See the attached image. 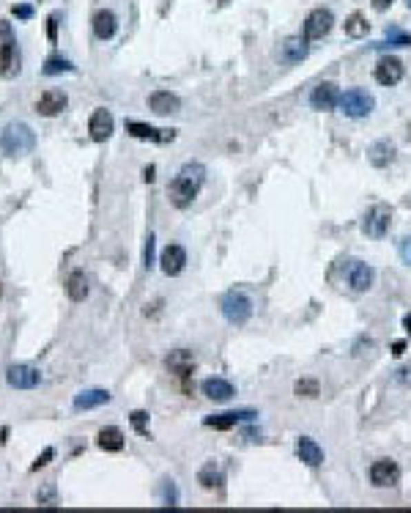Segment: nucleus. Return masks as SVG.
I'll use <instances>...</instances> for the list:
<instances>
[{
	"mask_svg": "<svg viewBox=\"0 0 411 513\" xmlns=\"http://www.w3.org/2000/svg\"><path fill=\"white\" fill-rule=\"evenodd\" d=\"M390 225H392V211H390V206L387 204L370 206L368 214H365V220H362V231H365L368 236H373V239L387 236Z\"/></svg>",
	"mask_w": 411,
	"mask_h": 513,
	"instance_id": "obj_6",
	"label": "nucleus"
},
{
	"mask_svg": "<svg viewBox=\"0 0 411 513\" xmlns=\"http://www.w3.org/2000/svg\"><path fill=\"white\" fill-rule=\"evenodd\" d=\"M19 69H22V55H19L14 28L8 19H0V77L11 80L19 75Z\"/></svg>",
	"mask_w": 411,
	"mask_h": 513,
	"instance_id": "obj_3",
	"label": "nucleus"
},
{
	"mask_svg": "<svg viewBox=\"0 0 411 513\" xmlns=\"http://www.w3.org/2000/svg\"><path fill=\"white\" fill-rule=\"evenodd\" d=\"M36 503L44 505V508H55V505H58V492H55V486H52V483H44V486L36 492Z\"/></svg>",
	"mask_w": 411,
	"mask_h": 513,
	"instance_id": "obj_31",
	"label": "nucleus"
},
{
	"mask_svg": "<svg viewBox=\"0 0 411 513\" xmlns=\"http://www.w3.org/2000/svg\"><path fill=\"white\" fill-rule=\"evenodd\" d=\"M345 278H348L351 291H357V294H362V291H368L373 286V269L368 264H362V261H354L348 267V275Z\"/></svg>",
	"mask_w": 411,
	"mask_h": 513,
	"instance_id": "obj_16",
	"label": "nucleus"
},
{
	"mask_svg": "<svg viewBox=\"0 0 411 513\" xmlns=\"http://www.w3.org/2000/svg\"><path fill=\"white\" fill-rule=\"evenodd\" d=\"M66 297L72 302H83L88 297V278L83 269H74L69 278H66Z\"/></svg>",
	"mask_w": 411,
	"mask_h": 513,
	"instance_id": "obj_22",
	"label": "nucleus"
},
{
	"mask_svg": "<svg viewBox=\"0 0 411 513\" xmlns=\"http://www.w3.org/2000/svg\"><path fill=\"white\" fill-rule=\"evenodd\" d=\"M0 148L8 157H25L36 148V135L25 121H8L0 132Z\"/></svg>",
	"mask_w": 411,
	"mask_h": 513,
	"instance_id": "obj_2",
	"label": "nucleus"
},
{
	"mask_svg": "<svg viewBox=\"0 0 411 513\" xmlns=\"http://www.w3.org/2000/svg\"><path fill=\"white\" fill-rule=\"evenodd\" d=\"M165 503H168V505H176V503H179V497H176V486H173V481H165Z\"/></svg>",
	"mask_w": 411,
	"mask_h": 513,
	"instance_id": "obj_38",
	"label": "nucleus"
},
{
	"mask_svg": "<svg viewBox=\"0 0 411 513\" xmlns=\"http://www.w3.org/2000/svg\"><path fill=\"white\" fill-rule=\"evenodd\" d=\"M337 102H340V91L334 83H321L310 97V104L315 110H332V107H337Z\"/></svg>",
	"mask_w": 411,
	"mask_h": 513,
	"instance_id": "obj_18",
	"label": "nucleus"
},
{
	"mask_svg": "<svg viewBox=\"0 0 411 513\" xmlns=\"http://www.w3.org/2000/svg\"><path fill=\"white\" fill-rule=\"evenodd\" d=\"M74 66H72V61H66V58H61V55H52V58H47L44 61V75L47 77H52V75H63V72H72Z\"/></svg>",
	"mask_w": 411,
	"mask_h": 513,
	"instance_id": "obj_30",
	"label": "nucleus"
},
{
	"mask_svg": "<svg viewBox=\"0 0 411 513\" xmlns=\"http://www.w3.org/2000/svg\"><path fill=\"white\" fill-rule=\"evenodd\" d=\"M203 396L206 398H211V401H228V398L236 396V390H233V385H230L228 379H206Z\"/></svg>",
	"mask_w": 411,
	"mask_h": 513,
	"instance_id": "obj_25",
	"label": "nucleus"
},
{
	"mask_svg": "<svg viewBox=\"0 0 411 513\" xmlns=\"http://www.w3.org/2000/svg\"><path fill=\"white\" fill-rule=\"evenodd\" d=\"M222 308V316L230 321V324H244L250 316H252V300L244 294V291H228L219 302Z\"/></svg>",
	"mask_w": 411,
	"mask_h": 513,
	"instance_id": "obj_4",
	"label": "nucleus"
},
{
	"mask_svg": "<svg viewBox=\"0 0 411 513\" xmlns=\"http://www.w3.org/2000/svg\"><path fill=\"white\" fill-rule=\"evenodd\" d=\"M159 267H162V272H165L168 278L181 275L184 267H187V250H184L181 244H168V247L162 250V255H159Z\"/></svg>",
	"mask_w": 411,
	"mask_h": 513,
	"instance_id": "obj_9",
	"label": "nucleus"
},
{
	"mask_svg": "<svg viewBox=\"0 0 411 513\" xmlns=\"http://www.w3.org/2000/svg\"><path fill=\"white\" fill-rule=\"evenodd\" d=\"M129 420H132V425L140 436H148V412H132Z\"/></svg>",
	"mask_w": 411,
	"mask_h": 513,
	"instance_id": "obj_33",
	"label": "nucleus"
},
{
	"mask_svg": "<svg viewBox=\"0 0 411 513\" xmlns=\"http://www.w3.org/2000/svg\"><path fill=\"white\" fill-rule=\"evenodd\" d=\"M283 52L291 64H299L302 58H308V47H305V39H288L283 44Z\"/></svg>",
	"mask_w": 411,
	"mask_h": 513,
	"instance_id": "obj_28",
	"label": "nucleus"
},
{
	"mask_svg": "<svg viewBox=\"0 0 411 513\" xmlns=\"http://www.w3.org/2000/svg\"><path fill=\"white\" fill-rule=\"evenodd\" d=\"M373 97L368 94V91H362V88H348L345 94H340V102H337V107L348 115V118H365L370 110H373Z\"/></svg>",
	"mask_w": 411,
	"mask_h": 513,
	"instance_id": "obj_5",
	"label": "nucleus"
},
{
	"mask_svg": "<svg viewBox=\"0 0 411 513\" xmlns=\"http://www.w3.org/2000/svg\"><path fill=\"white\" fill-rule=\"evenodd\" d=\"M332 25H334V17H332L329 8H315V11H310L308 19H305V41H318V39H323V36L332 30Z\"/></svg>",
	"mask_w": 411,
	"mask_h": 513,
	"instance_id": "obj_8",
	"label": "nucleus"
},
{
	"mask_svg": "<svg viewBox=\"0 0 411 513\" xmlns=\"http://www.w3.org/2000/svg\"><path fill=\"white\" fill-rule=\"evenodd\" d=\"M343 28H345V36L359 39V36H365V33H368V28H370V25H368V19H365L362 14H351V17L345 19V25H343Z\"/></svg>",
	"mask_w": 411,
	"mask_h": 513,
	"instance_id": "obj_29",
	"label": "nucleus"
},
{
	"mask_svg": "<svg viewBox=\"0 0 411 513\" xmlns=\"http://www.w3.org/2000/svg\"><path fill=\"white\" fill-rule=\"evenodd\" d=\"M401 258L411 267V236H406V239L401 242Z\"/></svg>",
	"mask_w": 411,
	"mask_h": 513,
	"instance_id": "obj_40",
	"label": "nucleus"
},
{
	"mask_svg": "<svg viewBox=\"0 0 411 513\" xmlns=\"http://www.w3.org/2000/svg\"><path fill=\"white\" fill-rule=\"evenodd\" d=\"M401 478V470L392 458H381L370 467V483L379 486V489H387V486H395Z\"/></svg>",
	"mask_w": 411,
	"mask_h": 513,
	"instance_id": "obj_10",
	"label": "nucleus"
},
{
	"mask_svg": "<svg viewBox=\"0 0 411 513\" xmlns=\"http://www.w3.org/2000/svg\"><path fill=\"white\" fill-rule=\"evenodd\" d=\"M252 417H255V412H222V414L206 417L203 423L208 428H214V431H228V428H233L239 420H252Z\"/></svg>",
	"mask_w": 411,
	"mask_h": 513,
	"instance_id": "obj_19",
	"label": "nucleus"
},
{
	"mask_svg": "<svg viewBox=\"0 0 411 513\" xmlns=\"http://www.w3.org/2000/svg\"><path fill=\"white\" fill-rule=\"evenodd\" d=\"M398 382H401V385H411V365L398 371Z\"/></svg>",
	"mask_w": 411,
	"mask_h": 513,
	"instance_id": "obj_41",
	"label": "nucleus"
},
{
	"mask_svg": "<svg viewBox=\"0 0 411 513\" xmlns=\"http://www.w3.org/2000/svg\"><path fill=\"white\" fill-rule=\"evenodd\" d=\"M52 456H55V447H44V453H41V456H39V458L33 461V467H30V470L36 472V470H41V467H47V464L52 461Z\"/></svg>",
	"mask_w": 411,
	"mask_h": 513,
	"instance_id": "obj_36",
	"label": "nucleus"
},
{
	"mask_svg": "<svg viewBox=\"0 0 411 513\" xmlns=\"http://www.w3.org/2000/svg\"><path fill=\"white\" fill-rule=\"evenodd\" d=\"M203 182H206L203 165H201V162H187V165L176 173V179L170 182V187H168L170 204L176 206V209H187V206L198 198Z\"/></svg>",
	"mask_w": 411,
	"mask_h": 513,
	"instance_id": "obj_1",
	"label": "nucleus"
},
{
	"mask_svg": "<svg viewBox=\"0 0 411 513\" xmlns=\"http://www.w3.org/2000/svg\"><path fill=\"white\" fill-rule=\"evenodd\" d=\"M297 396L302 398H315L318 396V382H312V379H302V382H297Z\"/></svg>",
	"mask_w": 411,
	"mask_h": 513,
	"instance_id": "obj_35",
	"label": "nucleus"
},
{
	"mask_svg": "<svg viewBox=\"0 0 411 513\" xmlns=\"http://www.w3.org/2000/svg\"><path fill=\"white\" fill-rule=\"evenodd\" d=\"M146 182H154V168H146Z\"/></svg>",
	"mask_w": 411,
	"mask_h": 513,
	"instance_id": "obj_44",
	"label": "nucleus"
},
{
	"mask_svg": "<svg viewBox=\"0 0 411 513\" xmlns=\"http://www.w3.org/2000/svg\"><path fill=\"white\" fill-rule=\"evenodd\" d=\"M110 393L107 390H83L74 396V409L77 412H86V409H97V407H104L110 404Z\"/></svg>",
	"mask_w": 411,
	"mask_h": 513,
	"instance_id": "obj_20",
	"label": "nucleus"
},
{
	"mask_svg": "<svg viewBox=\"0 0 411 513\" xmlns=\"http://www.w3.org/2000/svg\"><path fill=\"white\" fill-rule=\"evenodd\" d=\"M126 132L137 140H154V143H170L176 137L173 129H157V126H148L140 121H126Z\"/></svg>",
	"mask_w": 411,
	"mask_h": 513,
	"instance_id": "obj_11",
	"label": "nucleus"
},
{
	"mask_svg": "<svg viewBox=\"0 0 411 513\" xmlns=\"http://www.w3.org/2000/svg\"><path fill=\"white\" fill-rule=\"evenodd\" d=\"M91 25H94V36H97V39L110 41V39L115 36V30H118V17H115L110 8H102V11L94 14Z\"/></svg>",
	"mask_w": 411,
	"mask_h": 513,
	"instance_id": "obj_17",
	"label": "nucleus"
},
{
	"mask_svg": "<svg viewBox=\"0 0 411 513\" xmlns=\"http://www.w3.org/2000/svg\"><path fill=\"white\" fill-rule=\"evenodd\" d=\"M406 3H409V8H411V0H406Z\"/></svg>",
	"mask_w": 411,
	"mask_h": 513,
	"instance_id": "obj_47",
	"label": "nucleus"
},
{
	"mask_svg": "<svg viewBox=\"0 0 411 513\" xmlns=\"http://www.w3.org/2000/svg\"><path fill=\"white\" fill-rule=\"evenodd\" d=\"M390 6H392V0H373V8L376 11H387Z\"/></svg>",
	"mask_w": 411,
	"mask_h": 513,
	"instance_id": "obj_42",
	"label": "nucleus"
},
{
	"mask_svg": "<svg viewBox=\"0 0 411 513\" xmlns=\"http://www.w3.org/2000/svg\"><path fill=\"white\" fill-rule=\"evenodd\" d=\"M387 39H390V44H395V47H409L411 44V36L409 33H403L401 28H390V30H387Z\"/></svg>",
	"mask_w": 411,
	"mask_h": 513,
	"instance_id": "obj_34",
	"label": "nucleus"
},
{
	"mask_svg": "<svg viewBox=\"0 0 411 513\" xmlns=\"http://www.w3.org/2000/svg\"><path fill=\"white\" fill-rule=\"evenodd\" d=\"M112 126H115V121H112V113H110V110L99 107V110H94V113H91V121H88L91 140L104 143V140L112 135Z\"/></svg>",
	"mask_w": 411,
	"mask_h": 513,
	"instance_id": "obj_14",
	"label": "nucleus"
},
{
	"mask_svg": "<svg viewBox=\"0 0 411 513\" xmlns=\"http://www.w3.org/2000/svg\"><path fill=\"white\" fill-rule=\"evenodd\" d=\"M392 349H395V351H392V354H403V349H406V343H403V340H398V343H395V346H392Z\"/></svg>",
	"mask_w": 411,
	"mask_h": 513,
	"instance_id": "obj_43",
	"label": "nucleus"
},
{
	"mask_svg": "<svg viewBox=\"0 0 411 513\" xmlns=\"http://www.w3.org/2000/svg\"><path fill=\"white\" fill-rule=\"evenodd\" d=\"M0 297H3V283H0Z\"/></svg>",
	"mask_w": 411,
	"mask_h": 513,
	"instance_id": "obj_46",
	"label": "nucleus"
},
{
	"mask_svg": "<svg viewBox=\"0 0 411 513\" xmlns=\"http://www.w3.org/2000/svg\"><path fill=\"white\" fill-rule=\"evenodd\" d=\"M198 481H201V486H203V489L214 492V489H219V486H222V472L214 467V461H208L203 470L198 472Z\"/></svg>",
	"mask_w": 411,
	"mask_h": 513,
	"instance_id": "obj_27",
	"label": "nucleus"
},
{
	"mask_svg": "<svg viewBox=\"0 0 411 513\" xmlns=\"http://www.w3.org/2000/svg\"><path fill=\"white\" fill-rule=\"evenodd\" d=\"M376 80L381 86H398L403 80V64L398 58H381L376 64Z\"/></svg>",
	"mask_w": 411,
	"mask_h": 513,
	"instance_id": "obj_15",
	"label": "nucleus"
},
{
	"mask_svg": "<svg viewBox=\"0 0 411 513\" xmlns=\"http://www.w3.org/2000/svg\"><path fill=\"white\" fill-rule=\"evenodd\" d=\"M47 36H50V41L58 39V14H52V17L47 19Z\"/></svg>",
	"mask_w": 411,
	"mask_h": 513,
	"instance_id": "obj_39",
	"label": "nucleus"
},
{
	"mask_svg": "<svg viewBox=\"0 0 411 513\" xmlns=\"http://www.w3.org/2000/svg\"><path fill=\"white\" fill-rule=\"evenodd\" d=\"M165 365H168V371L176 374L179 379H187V376L195 371V354L187 351V349H176V351H170V354L165 357Z\"/></svg>",
	"mask_w": 411,
	"mask_h": 513,
	"instance_id": "obj_13",
	"label": "nucleus"
},
{
	"mask_svg": "<svg viewBox=\"0 0 411 513\" xmlns=\"http://www.w3.org/2000/svg\"><path fill=\"white\" fill-rule=\"evenodd\" d=\"M6 382H8V387H14V390H33V387H39L41 374H39L33 365L17 362V365H8Z\"/></svg>",
	"mask_w": 411,
	"mask_h": 513,
	"instance_id": "obj_7",
	"label": "nucleus"
},
{
	"mask_svg": "<svg viewBox=\"0 0 411 513\" xmlns=\"http://www.w3.org/2000/svg\"><path fill=\"white\" fill-rule=\"evenodd\" d=\"M66 104H69V97H66L63 91L50 88V91H44V94L39 97V102H36V113H39V115H44V118H52V115L63 113V110H66Z\"/></svg>",
	"mask_w": 411,
	"mask_h": 513,
	"instance_id": "obj_12",
	"label": "nucleus"
},
{
	"mask_svg": "<svg viewBox=\"0 0 411 513\" xmlns=\"http://www.w3.org/2000/svg\"><path fill=\"white\" fill-rule=\"evenodd\" d=\"M368 157H370V162H373L376 168H384V165H390V162H392L395 148H392L387 140H381V143H376V146L368 151Z\"/></svg>",
	"mask_w": 411,
	"mask_h": 513,
	"instance_id": "obj_26",
	"label": "nucleus"
},
{
	"mask_svg": "<svg viewBox=\"0 0 411 513\" xmlns=\"http://www.w3.org/2000/svg\"><path fill=\"white\" fill-rule=\"evenodd\" d=\"M97 445L102 447L104 453H118L123 450V431L115 428V425H107L97 434Z\"/></svg>",
	"mask_w": 411,
	"mask_h": 513,
	"instance_id": "obj_24",
	"label": "nucleus"
},
{
	"mask_svg": "<svg viewBox=\"0 0 411 513\" xmlns=\"http://www.w3.org/2000/svg\"><path fill=\"white\" fill-rule=\"evenodd\" d=\"M148 107L154 113H159V115H168V113H176L181 107V99L176 94H170V91H154L148 97Z\"/></svg>",
	"mask_w": 411,
	"mask_h": 513,
	"instance_id": "obj_23",
	"label": "nucleus"
},
{
	"mask_svg": "<svg viewBox=\"0 0 411 513\" xmlns=\"http://www.w3.org/2000/svg\"><path fill=\"white\" fill-rule=\"evenodd\" d=\"M297 453H299V458H302L308 467H321V464H323V450H321V445H318L315 439H310V436H302V439L297 442Z\"/></svg>",
	"mask_w": 411,
	"mask_h": 513,
	"instance_id": "obj_21",
	"label": "nucleus"
},
{
	"mask_svg": "<svg viewBox=\"0 0 411 513\" xmlns=\"http://www.w3.org/2000/svg\"><path fill=\"white\" fill-rule=\"evenodd\" d=\"M403 327H406V332L411 335V316H406V318H403Z\"/></svg>",
	"mask_w": 411,
	"mask_h": 513,
	"instance_id": "obj_45",
	"label": "nucleus"
},
{
	"mask_svg": "<svg viewBox=\"0 0 411 513\" xmlns=\"http://www.w3.org/2000/svg\"><path fill=\"white\" fill-rule=\"evenodd\" d=\"M154 250H157V239H154V233H148V239H146V247H143V264H146V269H151V267L157 264V258H154Z\"/></svg>",
	"mask_w": 411,
	"mask_h": 513,
	"instance_id": "obj_32",
	"label": "nucleus"
},
{
	"mask_svg": "<svg viewBox=\"0 0 411 513\" xmlns=\"http://www.w3.org/2000/svg\"><path fill=\"white\" fill-rule=\"evenodd\" d=\"M11 11H14L17 19H30V17H33V8H30L28 3H19V6H14Z\"/></svg>",
	"mask_w": 411,
	"mask_h": 513,
	"instance_id": "obj_37",
	"label": "nucleus"
}]
</instances>
